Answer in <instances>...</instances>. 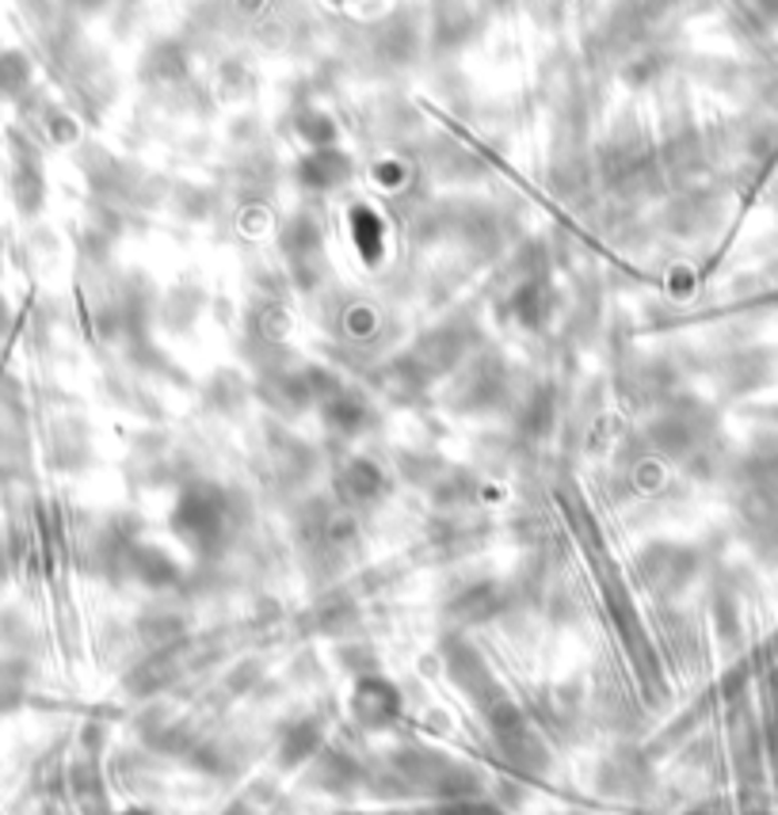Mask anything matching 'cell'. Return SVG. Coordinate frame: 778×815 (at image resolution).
<instances>
[{
  "instance_id": "1",
  "label": "cell",
  "mask_w": 778,
  "mask_h": 815,
  "mask_svg": "<svg viewBox=\"0 0 778 815\" xmlns=\"http://www.w3.org/2000/svg\"><path fill=\"white\" fill-rule=\"evenodd\" d=\"M596 175L599 191H607L618 203H637V198H649V191L660 183L664 169H657V156H653L649 137L637 130V122H618L610 130V137L599 145L596 156Z\"/></svg>"
},
{
  "instance_id": "8",
  "label": "cell",
  "mask_w": 778,
  "mask_h": 815,
  "mask_svg": "<svg viewBox=\"0 0 778 815\" xmlns=\"http://www.w3.org/2000/svg\"><path fill=\"white\" fill-rule=\"evenodd\" d=\"M31 92V61L20 50L0 54V100L20 103Z\"/></svg>"
},
{
  "instance_id": "4",
  "label": "cell",
  "mask_w": 778,
  "mask_h": 815,
  "mask_svg": "<svg viewBox=\"0 0 778 815\" xmlns=\"http://www.w3.org/2000/svg\"><path fill=\"white\" fill-rule=\"evenodd\" d=\"M279 248L291 267V278L299 291H321L329 283V256H325V230L313 214H294L279 233Z\"/></svg>"
},
{
  "instance_id": "2",
  "label": "cell",
  "mask_w": 778,
  "mask_h": 815,
  "mask_svg": "<svg viewBox=\"0 0 778 815\" xmlns=\"http://www.w3.org/2000/svg\"><path fill=\"white\" fill-rule=\"evenodd\" d=\"M230 522H233L230 496H222L218 488H210V485L188 488L183 499H180V507L172 511V526H176L180 538L188 541L191 549H199V553L222 546Z\"/></svg>"
},
{
  "instance_id": "3",
  "label": "cell",
  "mask_w": 778,
  "mask_h": 815,
  "mask_svg": "<svg viewBox=\"0 0 778 815\" xmlns=\"http://www.w3.org/2000/svg\"><path fill=\"white\" fill-rule=\"evenodd\" d=\"M477 344V324L466 313H454V317L432 324L424 336L416 339V347H408V358L427 374V381L443 378V374L458 370L466 363V355Z\"/></svg>"
},
{
  "instance_id": "5",
  "label": "cell",
  "mask_w": 778,
  "mask_h": 815,
  "mask_svg": "<svg viewBox=\"0 0 778 815\" xmlns=\"http://www.w3.org/2000/svg\"><path fill=\"white\" fill-rule=\"evenodd\" d=\"M352 172H355V164L344 149L321 145L302 156L299 169H294V180H299V187L310 191V195H332V191H340L352 180Z\"/></svg>"
},
{
  "instance_id": "7",
  "label": "cell",
  "mask_w": 778,
  "mask_h": 815,
  "mask_svg": "<svg viewBox=\"0 0 778 815\" xmlns=\"http://www.w3.org/2000/svg\"><path fill=\"white\" fill-rule=\"evenodd\" d=\"M382 488H386V477L371 461H347V469L340 472V492L347 503H374Z\"/></svg>"
},
{
  "instance_id": "6",
  "label": "cell",
  "mask_w": 778,
  "mask_h": 815,
  "mask_svg": "<svg viewBox=\"0 0 778 815\" xmlns=\"http://www.w3.org/2000/svg\"><path fill=\"white\" fill-rule=\"evenodd\" d=\"M321 405H325V424L332 427V431H340V435H360V431H366V427L374 424L371 400H366L363 393H355V389H344V385H340L336 393H329Z\"/></svg>"
}]
</instances>
